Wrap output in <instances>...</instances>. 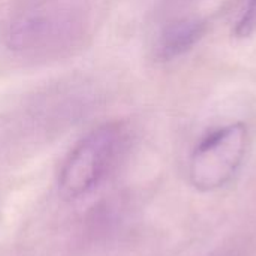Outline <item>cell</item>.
<instances>
[{
    "mask_svg": "<svg viewBox=\"0 0 256 256\" xmlns=\"http://www.w3.org/2000/svg\"><path fill=\"white\" fill-rule=\"evenodd\" d=\"M126 147L128 132L120 123H108L90 132L75 146L62 168V194L75 200L92 192L112 172Z\"/></svg>",
    "mask_w": 256,
    "mask_h": 256,
    "instance_id": "obj_1",
    "label": "cell"
},
{
    "mask_svg": "<svg viewBox=\"0 0 256 256\" xmlns=\"http://www.w3.org/2000/svg\"><path fill=\"white\" fill-rule=\"evenodd\" d=\"M248 148V128L234 123L210 132L190 158L189 177L195 189L214 192L225 188L240 170Z\"/></svg>",
    "mask_w": 256,
    "mask_h": 256,
    "instance_id": "obj_2",
    "label": "cell"
},
{
    "mask_svg": "<svg viewBox=\"0 0 256 256\" xmlns=\"http://www.w3.org/2000/svg\"><path fill=\"white\" fill-rule=\"evenodd\" d=\"M207 33V22L200 18H184L166 26L158 42L159 57L164 60L177 58L190 51Z\"/></svg>",
    "mask_w": 256,
    "mask_h": 256,
    "instance_id": "obj_3",
    "label": "cell"
},
{
    "mask_svg": "<svg viewBox=\"0 0 256 256\" xmlns=\"http://www.w3.org/2000/svg\"><path fill=\"white\" fill-rule=\"evenodd\" d=\"M256 33V0H249L246 12L236 27V34L238 38H249Z\"/></svg>",
    "mask_w": 256,
    "mask_h": 256,
    "instance_id": "obj_4",
    "label": "cell"
}]
</instances>
